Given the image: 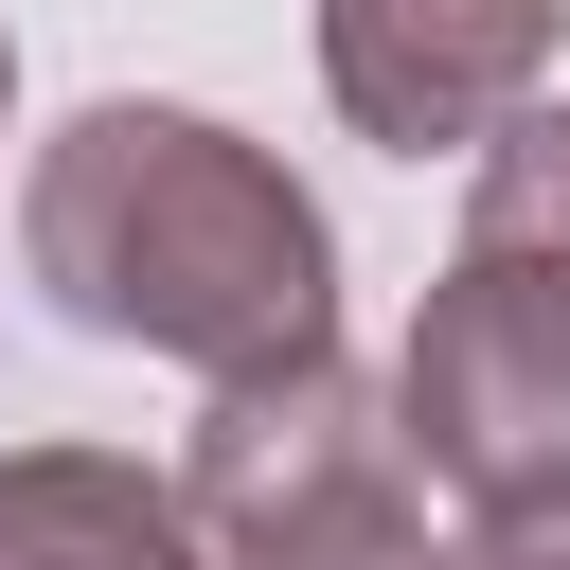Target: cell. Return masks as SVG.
Segmentation results:
<instances>
[{"label":"cell","instance_id":"cell-1","mask_svg":"<svg viewBox=\"0 0 570 570\" xmlns=\"http://www.w3.org/2000/svg\"><path fill=\"white\" fill-rule=\"evenodd\" d=\"M18 267L53 285V321L178 356V374H267L338 338L321 196L214 107H71L18 178Z\"/></svg>","mask_w":570,"mask_h":570},{"label":"cell","instance_id":"cell-2","mask_svg":"<svg viewBox=\"0 0 570 570\" xmlns=\"http://www.w3.org/2000/svg\"><path fill=\"white\" fill-rule=\"evenodd\" d=\"M178 517L214 534V570H445V534L410 499V445H392V392L338 338L267 356V374H214V410L178 445Z\"/></svg>","mask_w":570,"mask_h":570},{"label":"cell","instance_id":"cell-3","mask_svg":"<svg viewBox=\"0 0 570 570\" xmlns=\"http://www.w3.org/2000/svg\"><path fill=\"white\" fill-rule=\"evenodd\" d=\"M392 445L428 481H463V517L481 499H552L570 481V285L463 249L428 285L410 356H392Z\"/></svg>","mask_w":570,"mask_h":570},{"label":"cell","instance_id":"cell-4","mask_svg":"<svg viewBox=\"0 0 570 570\" xmlns=\"http://www.w3.org/2000/svg\"><path fill=\"white\" fill-rule=\"evenodd\" d=\"M570 53V0H321V89L392 160H463L534 71Z\"/></svg>","mask_w":570,"mask_h":570},{"label":"cell","instance_id":"cell-5","mask_svg":"<svg viewBox=\"0 0 570 570\" xmlns=\"http://www.w3.org/2000/svg\"><path fill=\"white\" fill-rule=\"evenodd\" d=\"M0 570H214V534L125 445H18L0 463Z\"/></svg>","mask_w":570,"mask_h":570},{"label":"cell","instance_id":"cell-6","mask_svg":"<svg viewBox=\"0 0 570 570\" xmlns=\"http://www.w3.org/2000/svg\"><path fill=\"white\" fill-rule=\"evenodd\" d=\"M463 160H481V178H463V249L570 285V107H499Z\"/></svg>","mask_w":570,"mask_h":570},{"label":"cell","instance_id":"cell-7","mask_svg":"<svg viewBox=\"0 0 570 570\" xmlns=\"http://www.w3.org/2000/svg\"><path fill=\"white\" fill-rule=\"evenodd\" d=\"M445 570H570V481H552V499H481V517L445 534Z\"/></svg>","mask_w":570,"mask_h":570},{"label":"cell","instance_id":"cell-8","mask_svg":"<svg viewBox=\"0 0 570 570\" xmlns=\"http://www.w3.org/2000/svg\"><path fill=\"white\" fill-rule=\"evenodd\" d=\"M0 107H18V53H0Z\"/></svg>","mask_w":570,"mask_h":570}]
</instances>
